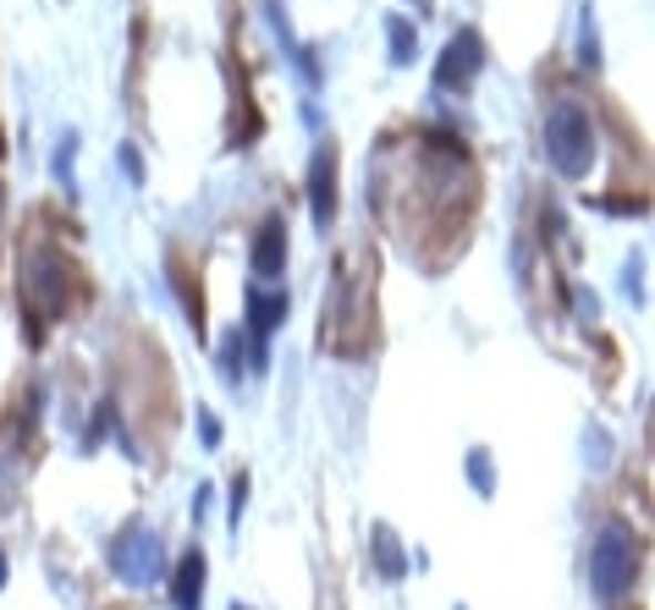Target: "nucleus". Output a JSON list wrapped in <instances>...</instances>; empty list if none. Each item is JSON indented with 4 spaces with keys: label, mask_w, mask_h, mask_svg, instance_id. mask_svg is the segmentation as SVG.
<instances>
[{
    "label": "nucleus",
    "mask_w": 655,
    "mask_h": 610,
    "mask_svg": "<svg viewBox=\"0 0 655 610\" xmlns=\"http://www.w3.org/2000/svg\"><path fill=\"white\" fill-rule=\"evenodd\" d=\"M469 478L480 495H495V473H491V452H469Z\"/></svg>",
    "instance_id": "ddd939ff"
},
{
    "label": "nucleus",
    "mask_w": 655,
    "mask_h": 610,
    "mask_svg": "<svg viewBox=\"0 0 655 610\" xmlns=\"http://www.w3.org/2000/svg\"><path fill=\"white\" fill-rule=\"evenodd\" d=\"M545 159L567 182H584L595 170V122L579 100H556L545 111Z\"/></svg>",
    "instance_id": "f257e3e1"
},
{
    "label": "nucleus",
    "mask_w": 655,
    "mask_h": 610,
    "mask_svg": "<svg viewBox=\"0 0 655 610\" xmlns=\"http://www.w3.org/2000/svg\"><path fill=\"white\" fill-rule=\"evenodd\" d=\"M232 610H248V606H232Z\"/></svg>",
    "instance_id": "5701e85b"
},
{
    "label": "nucleus",
    "mask_w": 655,
    "mask_h": 610,
    "mask_svg": "<svg viewBox=\"0 0 655 610\" xmlns=\"http://www.w3.org/2000/svg\"><path fill=\"white\" fill-rule=\"evenodd\" d=\"M221 374H226L232 385H237V374H243V335H237V330L221 341Z\"/></svg>",
    "instance_id": "f8f14e48"
},
{
    "label": "nucleus",
    "mask_w": 655,
    "mask_h": 610,
    "mask_svg": "<svg viewBox=\"0 0 655 610\" xmlns=\"http://www.w3.org/2000/svg\"><path fill=\"white\" fill-rule=\"evenodd\" d=\"M11 495H17V462L0 457V511L11 506Z\"/></svg>",
    "instance_id": "2eb2a0df"
},
{
    "label": "nucleus",
    "mask_w": 655,
    "mask_h": 610,
    "mask_svg": "<svg viewBox=\"0 0 655 610\" xmlns=\"http://www.w3.org/2000/svg\"><path fill=\"white\" fill-rule=\"evenodd\" d=\"M171 606L176 610H198L204 606V550H187L171 572Z\"/></svg>",
    "instance_id": "1a4fd4ad"
},
{
    "label": "nucleus",
    "mask_w": 655,
    "mask_h": 610,
    "mask_svg": "<svg viewBox=\"0 0 655 610\" xmlns=\"http://www.w3.org/2000/svg\"><path fill=\"white\" fill-rule=\"evenodd\" d=\"M584 452H590V457H595V467H601V462H606V435H601V430H595V435H590V441H584Z\"/></svg>",
    "instance_id": "a211bd4d"
},
{
    "label": "nucleus",
    "mask_w": 655,
    "mask_h": 610,
    "mask_svg": "<svg viewBox=\"0 0 655 610\" xmlns=\"http://www.w3.org/2000/svg\"><path fill=\"white\" fill-rule=\"evenodd\" d=\"M122 170H127V176H133V182H139V176H144V165H139V149H133V144H122Z\"/></svg>",
    "instance_id": "f3484780"
},
{
    "label": "nucleus",
    "mask_w": 655,
    "mask_h": 610,
    "mask_svg": "<svg viewBox=\"0 0 655 610\" xmlns=\"http://www.w3.org/2000/svg\"><path fill=\"white\" fill-rule=\"evenodd\" d=\"M198 435H204V446H221V418L215 413H198Z\"/></svg>",
    "instance_id": "dca6fc26"
},
{
    "label": "nucleus",
    "mask_w": 655,
    "mask_h": 610,
    "mask_svg": "<svg viewBox=\"0 0 655 610\" xmlns=\"http://www.w3.org/2000/svg\"><path fill=\"white\" fill-rule=\"evenodd\" d=\"M0 589H6V550H0Z\"/></svg>",
    "instance_id": "412c9836"
},
{
    "label": "nucleus",
    "mask_w": 655,
    "mask_h": 610,
    "mask_svg": "<svg viewBox=\"0 0 655 610\" xmlns=\"http://www.w3.org/2000/svg\"><path fill=\"white\" fill-rule=\"evenodd\" d=\"M639 578V539L623 523H606L590 545V583L601 600H623Z\"/></svg>",
    "instance_id": "f03ea898"
},
{
    "label": "nucleus",
    "mask_w": 655,
    "mask_h": 610,
    "mask_svg": "<svg viewBox=\"0 0 655 610\" xmlns=\"http://www.w3.org/2000/svg\"><path fill=\"white\" fill-rule=\"evenodd\" d=\"M282 265H287V220L265 215L254 231V276H282Z\"/></svg>",
    "instance_id": "6e6552de"
},
{
    "label": "nucleus",
    "mask_w": 655,
    "mask_h": 610,
    "mask_svg": "<svg viewBox=\"0 0 655 610\" xmlns=\"http://www.w3.org/2000/svg\"><path fill=\"white\" fill-rule=\"evenodd\" d=\"M0 204H6V187H0Z\"/></svg>",
    "instance_id": "4be33fe9"
},
{
    "label": "nucleus",
    "mask_w": 655,
    "mask_h": 610,
    "mask_svg": "<svg viewBox=\"0 0 655 610\" xmlns=\"http://www.w3.org/2000/svg\"><path fill=\"white\" fill-rule=\"evenodd\" d=\"M309 209H315V226L330 231L336 220V149H315V165H309Z\"/></svg>",
    "instance_id": "0eeeda50"
},
{
    "label": "nucleus",
    "mask_w": 655,
    "mask_h": 610,
    "mask_svg": "<svg viewBox=\"0 0 655 610\" xmlns=\"http://www.w3.org/2000/svg\"><path fill=\"white\" fill-rule=\"evenodd\" d=\"M573 308H579V319H595V298H584V292H579V298H573Z\"/></svg>",
    "instance_id": "aec40b11"
},
{
    "label": "nucleus",
    "mask_w": 655,
    "mask_h": 610,
    "mask_svg": "<svg viewBox=\"0 0 655 610\" xmlns=\"http://www.w3.org/2000/svg\"><path fill=\"white\" fill-rule=\"evenodd\" d=\"M248 335H254V369H265V341L270 330L287 319V292H265V287H248Z\"/></svg>",
    "instance_id": "423d86ee"
},
{
    "label": "nucleus",
    "mask_w": 655,
    "mask_h": 610,
    "mask_svg": "<svg viewBox=\"0 0 655 610\" xmlns=\"http://www.w3.org/2000/svg\"><path fill=\"white\" fill-rule=\"evenodd\" d=\"M369 539H375V567H380V578H391V583H397V578L408 572V561H402V545H397V534H391V528L380 523V528H375Z\"/></svg>",
    "instance_id": "9d476101"
},
{
    "label": "nucleus",
    "mask_w": 655,
    "mask_h": 610,
    "mask_svg": "<svg viewBox=\"0 0 655 610\" xmlns=\"http://www.w3.org/2000/svg\"><path fill=\"white\" fill-rule=\"evenodd\" d=\"M480 66H485V39H480V28H458V39L441 50V61H436V83L452 94H463V89H474V77H480Z\"/></svg>",
    "instance_id": "39448f33"
},
{
    "label": "nucleus",
    "mask_w": 655,
    "mask_h": 610,
    "mask_svg": "<svg viewBox=\"0 0 655 610\" xmlns=\"http://www.w3.org/2000/svg\"><path fill=\"white\" fill-rule=\"evenodd\" d=\"M209 511V484H198V495H193V517H204Z\"/></svg>",
    "instance_id": "6ab92c4d"
},
{
    "label": "nucleus",
    "mask_w": 655,
    "mask_h": 610,
    "mask_svg": "<svg viewBox=\"0 0 655 610\" xmlns=\"http://www.w3.org/2000/svg\"><path fill=\"white\" fill-rule=\"evenodd\" d=\"M386 39H391V66H408L419 50V28L408 17H386Z\"/></svg>",
    "instance_id": "9b49d317"
},
{
    "label": "nucleus",
    "mask_w": 655,
    "mask_h": 610,
    "mask_svg": "<svg viewBox=\"0 0 655 610\" xmlns=\"http://www.w3.org/2000/svg\"><path fill=\"white\" fill-rule=\"evenodd\" d=\"M579 61H584L590 72L601 66V50H595V17H590V11H584V39H579Z\"/></svg>",
    "instance_id": "4468645a"
},
{
    "label": "nucleus",
    "mask_w": 655,
    "mask_h": 610,
    "mask_svg": "<svg viewBox=\"0 0 655 610\" xmlns=\"http://www.w3.org/2000/svg\"><path fill=\"white\" fill-rule=\"evenodd\" d=\"M17 276H22V303L33 313V324L66 308V259H61L55 248L33 242V248L22 254V270H17Z\"/></svg>",
    "instance_id": "20e7f679"
},
{
    "label": "nucleus",
    "mask_w": 655,
    "mask_h": 610,
    "mask_svg": "<svg viewBox=\"0 0 655 610\" xmlns=\"http://www.w3.org/2000/svg\"><path fill=\"white\" fill-rule=\"evenodd\" d=\"M105 561H111V572H116L122 583H133V589H150V583L165 578V545L150 523H127V528L111 539Z\"/></svg>",
    "instance_id": "7ed1b4c3"
}]
</instances>
